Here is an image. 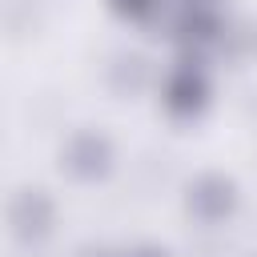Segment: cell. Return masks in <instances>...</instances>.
I'll return each mask as SVG.
<instances>
[{
  "label": "cell",
  "mask_w": 257,
  "mask_h": 257,
  "mask_svg": "<svg viewBox=\"0 0 257 257\" xmlns=\"http://www.w3.org/2000/svg\"><path fill=\"white\" fill-rule=\"evenodd\" d=\"M72 257H124V249H112L104 241H84V245H76Z\"/></svg>",
  "instance_id": "8"
},
{
  "label": "cell",
  "mask_w": 257,
  "mask_h": 257,
  "mask_svg": "<svg viewBox=\"0 0 257 257\" xmlns=\"http://www.w3.org/2000/svg\"><path fill=\"white\" fill-rule=\"evenodd\" d=\"M124 257H173V249H165L161 241H137L124 249Z\"/></svg>",
  "instance_id": "9"
},
{
  "label": "cell",
  "mask_w": 257,
  "mask_h": 257,
  "mask_svg": "<svg viewBox=\"0 0 257 257\" xmlns=\"http://www.w3.org/2000/svg\"><path fill=\"white\" fill-rule=\"evenodd\" d=\"M253 52H257V24H253Z\"/></svg>",
  "instance_id": "11"
},
{
  "label": "cell",
  "mask_w": 257,
  "mask_h": 257,
  "mask_svg": "<svg viewBox=\"0 0 257 257\" xmlns=\"http://www.w3.org/2000/svg\"><path fill=\"white\" fill-rule=\"evenodd\" d=\"M209 96H213V84H209L205 64L177 56V64L161 80V108L173 120H197L209 108Z\"/></svg>",
  "instance_id": "4"
},
{
  "label": "cell",
  "mask_w": 257,
  "mask_h": 257,
  "mask_svg": "<svg viewBox=\"0 0 257 257\" xmlns=\"http://www.w3.org/2000/svg\"><path fill=\"white\" fill-rule=\"evenodd\" d=\"M149 76H153V68H149V60H145L141 52H120V56L108 64V88H112L116 96H137V92L149 84Z\"/></svg>",
  "instance_id": "6"
},
{
  "label": "cell",
  "mask_w": 257,
  "mask_h": 257,
  "mask_svg": "<svg viewBox=\"0 0 257 257\" xmlns=\"http://www.w3.org/2000/svg\"><path fill=\"white\" fill-rule=\"evenodd\" d=\"M56 169L72 185H100L116 169V145L100 128H72L56 153Z\"/></svg>",
  "instance_id": "1"
},
{
  "label": "cell",
  "mask_w": 257,
  "mask_h": 257,
  "mask_svg": "<svg viewBox=\"0 0 257 257\" xmlns=\"http://www.w3.org/2000/svg\"><path fill=\"white\" fill-rule=\"evenodd\" d=\"M104 4L128 24H145V20H153L161 12V0H104Z\"/></svg>",
  "instance_id": "7"
},
{
  "label": "cell",
  "mask_w": 257,
  "mask_h": 257,
  "mask_svg": "<svg viewBox=\"0 0 257 257\" xmlns=\"http://www.w3.org/2000/svg\"><path fill=\"white\" fill-rule=\"evenodd\" d=\"M8 233L16 245H44L52 233H56V201L48 189L40 185H20L12 197H8Z\"/></svg>",
  "instance_id": "3"
},
{
  "label": "cell",
  "mask_w": 257,
  "mask_h": 257,
  "mask_svg": "<svg viewBox=\"0 0 257 257\" xmlns=\"http://www.w3.org/2000/svg\"><path fill=\"white\" fill-rule=\"evenodd\" d=\"M241 205V189L229 173L205 169L185 185V213L197 225H225Z\"/></svg>",
  "instance_id": "5"
},
{
  "label": "cell",
  "mask_w": 257,
  "mask_h": 257,
  "mask_svg": "<svg viewBox=\"0 0 257 257\" xmlns=\"http://www.w3.org/2000/svg\"><path fill=\"white\" fill-rule=\"evenodd\" d=\"M225 32H229V20H225L221 4H193V8L177 4V16L169 24V40L177 44V56L201 60V64L209 52H221Z\"/></svg>",
  "instance_id": "2"
},
{
  "label": "cell",
  "mask_w": 257,
  "mask_h": 257,
  "mask_svg": "<svg viewBox=\"0 0 257 257\" xmlns=\"http://www.w3.org/2000/svg\"><path fill=\"white\" fill-rule=\"evenodd\" d=\"M181 8H193V4H221V0H177Z\"/></svg>",
  "instance_id": "10"
}]
</instances>
